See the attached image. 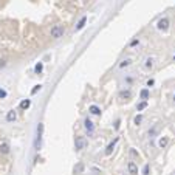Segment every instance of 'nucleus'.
<instances>
[{"label": "nucleus", "instance_id": "obj_1", "mask_svg": "<svg viewBox=\"0 0 175 175\" xmlns=\"http://www.w3.org/2000/svg\"><path fill=\"white\" fill-rule=\"evenodd\" d=\"M64 34H65V28L62 25H54L51 28V31H50V36L54 40H57V39H61V37H64Z\"/></svg>", "mask_w": 175, "mask_h": 175}, {"label": "nucleus", "instance_id": "obj_2", "mask_svg": "<svg viewBox=\"0 0 175 175\" xmlns=\"http://www.w3.org/2000/svg\"><path fill=\"white\" fill-rule=\"evenodd\" d=\"M42 136H43V124L39 123L37 125V133H36V141H34V149L39 150L42 146Z\"/></svg>", "mask_w": 175, "mask_h": 175}, {"label": "nucleus", "instance_id": "obj_3", "mask_svg": "<svg viewBox=\"0 0 175 175\" xmlns=\"http://www.w3.org/2000/svg\"><path fill=\"white\" fill-rule=\"evenodd\" d=\"M87 147V140L84 136H76L74 138V149L76 150H84Z\"/></svg>", "mask_w": 175, "mask_h": 175}, {"label": "nucleus", "instance_id": "obj_4", "mask_svg": "<svg viewBox=\"0 0 175 175\" xmlns=\"http://www.w3.org/2000/svg\"><path fill=\"white\" fill-rule=\"evenodd\" d=\"M169 23L170 22H169L167 17H163V19H160L158 22H156V28H158L160 31H164L166 33V31L169 30Z\"/></svg>", "mask_w": 175, "mask_h": 175}, {"label": "nucleus", "instance_id": "obj_5", "mask_svg": "<svg viewBox=\"0 0 175 175\" xmlns=\"http://www.w3.org/2000/svg\"><path fill=\"white\" fill-rule=\"evenodd\" d=\"M127 169H129V174L130 175H138V166L135 161H129L127 163Z\"/></svg>", "mask_w": 175, "mask_h": 175}, {"label": "nucleus", "instance_id": "obj_6", "mask_svg": "<svg viewBox=\"0 0 175 175\" xmlns=\"http://www.w3.org/2000/svg\"><path fill=\"white\" fill-rule=\"evenodd\" d=\"M118 141H119V138L116 136L112 143H109V146L105 147V155H112V152H113V149H115V146H116V143H118Z\"/></svg>", "mask_w": 175, "mask_h": 175}, {"label": "nucleus", "instance_id": "obj_7", "mask_svg": "<svg viewBox=\"0 0 175 175\" xmlns=\"http://www.w3.org/2000/svg\"><path fill=\"white\" fill-rule=\"evenodd\" d=\"M154 65H155V59H154V57H147L146 64H144L146 70H152V68H154Z\"/></svg>", "mask_w": 175, "mask_h": 175}, {"label": "nucleus", "instance_id": "obj_8", "mask_svg": "<svg viewBox=\"0 0 175 175\" xmlns=\"http://www.w3.org/2000/svg\"><path fill=\"white\" fill-rule=\"evenodd\" d=\"M16 118H17V113H16L14 110H10V112L6 113V121H8V123H12V121H16Z\"/></svg>", "mask_w": 175, "mask_h": 175}, {"label": "nucleus", "instance_id": "obj_9", "mask_svg": "<svg viewBox=\"0 0 175 175\" xmlns=\"http://www.w3.org/2000/svg\"><path fill=\"white\" fill-rule=\"evenodd\" d=\"M0 154H3V155L10 154V144L8 143H2L0 144Z\"/></svg>", "mask_w": 175, "mask_h": 175}, {"label": "nucleus", "instance_id": "obj_10", "mask_svg": "<svg viewBox=\"0 0 175 175\" xmlns=\"http://www.w3.org/2000/svg\"><path fill=\"white\" fill-rule=\"evenodd\" d=\"M88 112H90L92 115H96V116H98V115H101V109H99L98 105H95V104L88 107Z\"/></svg>", "mask_w": 175, "mask_h": 175}, {"label": "nucleus", "instance_id": "obj_11", "mask_svg": "<svg viewBox=\"0 0 175 175\" xmlns=\"http://www.w3.org/2000/svg\"><path fill=\"white\" fill-rule=\"evenodd\" d=\"M167 144H169V138L167 136H161L160 140H158V146L161 147V149H164Z\"/></svg>", "mask_w": 175, "mask_h": 175}, {"label": "nucleus", "instance_id": "obj_12", "mask_svg": "<svg viewBox=\"0 0 175 175\" xmlns=\"http://www.w3.org/2000/svg\"><path fill=\"white\" fill-rule=\"evenodd\" d=\"M84 125H85V129H87V130H88V132H90V133L93 132V130H95V125H93V123H92V121L88 119V118L84 121Z\"/></svg>", "mask_w": 175, "mask_h": 175}, {"label": "nucleus", "instance_id": "obj_13", "mask_svg": "<svg viewBox=\"0 0 175 175\" xmlns=\"http://www.w3.org/2000/svg\"><path fill=\"white\" fill-rule=\"evenodd\" d=\"M130 96H132V93H130L129 90H124V92H121V93H119V99H123V101L130 99Z\"/></svg>", "mask_w": 175, "mask_h": 175}, {"label": "nucleus", "instance_id": "obj_14", "mask_svg": "<svg viewBox=\"0 0 175 175\" xmlns=\"http://www.w3.org/2000/svg\"><path fill=\"white\" fill-rule=\"evenodd\" d=\"M30 105H31V99H23V101L20 102V105H19V107H20L22 110H28V109H30Z\"/></svg>", "mask_w": 175, "mask_h": 175}, {"label": "nucleus", "instance_id": "obj_15", "mask_svg": "<svg viewBox=\"0 0 175 175\" xmlns=\"http://www.w3.org/2000/svg\"><path fill=\"white\" fill-rule=\"evenodd\" d=\"M140 96H141V99H143V101H146V99H149L150 92L147 90V88H143V90H141V93H140Z\"/></svg>", "mask_w": 175, "mask_h": 175}, {"label": "nucleus", "instance_id": "obj_16", "mask_svg": "<svg viewBox=\"0 0 175 175\" xmlns=\"http://www.w3.org/2000/svg\"><path fill=\"white\" fill-rule=\"evenodd\" d=\"M42 71H43V64H42V62H37V64L34 65V73L36 74H40Z\"/></svg>", "mask_w": 175, "mask_h": 175}, {"label": "nucleus", "instance_id": "obj_17", "mask_svg": "<svg viewBox=\"0 0 175 175\" xmlns=\"http://www.w3.org/2000/svg\"><path fill=\"white\" fill-rule=\"evenodd\" d=\"M85 22H87V17H82V19H81L79 22H78V25H76V31H79V30H82L84 26H85Z\"/></svg>", "mask_w": 175, "mask_h": 175}, {"label": "nucleus", "instance_id": "obj_18", "mask_svg": "<svg viewBox=\"0 0 175 175\" xmlns=\"http://www.w3.org/2000/svg\"><path fill=\"white\" fill-rule=\"evenodd\" d=\"M74 172L76 174H82L84 172V164L82 163H78V164H76L74 166Z\"/></svg>", "mask_w": 175, "mask_h": 175}, {"label": "nucleus", "instance_id": "obj_19", "mask_svg": "<svg viewBox=\"0 0 175 175\" xmlns=\"http://www.w3.org/2000/svg\"><path fill=\"white\" fill-rule=\"evenodd\" d=\"M146 107H147V102H146V101H143V102H140V104L136 105V110H138V112H141V110H144Z\"/></svg>", "mask_w": 175, "mask_h": 175}, {"label": "nucleus", "instance_id": "obj_20", "mask_svg": "<svg viewBox=\"0 0 175 175\" xmlns=\"http://www.w3.org/2000/svg\"><path fill=\"white\" fill-rule=\"evenodd\" d=\"M141 121H143V115H136L135 119H133V124H135V125H140Z\"/></svg>", "mask_w": 175, "mask_h": 175}, {"label": "nucleus", "instance_id": "obj_21", "mask_svg": "<svg viewBox=\"0 0 175 175\" xmlns=\"http://www.w3.org/2000/svg\"><path fill=\"white\" fill-rule=\"evenodd\" d=\"M130 62H132L130 59H125V61H123V62L119 64V68H125V67H129V65H130Z\"/></svg>", "mask_w": 175, "mask_h": 175}, {"label": "nucleus", "instance_id": "obj_22", "mask_svg": "<svg viewBox=\"0 0 175 175\" xmlns=\"http://www.w3.org/2000/svg\"><path fill=\"white\" fill-rule=\"evenodd\" d=\"M40 90H42V85H34V88H33V90H31V95H36V93H37V92H40Z\"/></svg>", "mask_w": 175, "mask_h": 175}, {"label": "nucleus", "instance_id": "obj_23", "mask_svg": "<svg viewBox=\"0 0 175 175\" xmlns=\"http://www.w3.org/2000/svg\"><path fill=\"white\" fill-rule=\"evenodd\" d=\"M6 65H8V61H6V59H3V57H0V70L5 68Z\"/></svg>", "mask_w": 175, "mask_h": 175}, {"label": "nucleus", "instance_id": "obj_24", "mask_svg": "<svg viewBox=\"0 0 175 175\" xmlns=\"http://www.w3.org/2000/svg\"><path fill=\"white\" fill-rule=\"evenodd\" d=\"M149 172H150V164H146L144 169H143V175H149Z\"/></svg>", "mask_w": 175, "mask_h": 175}, {"label": "nucleus", "instance_id": "obj_25", "mask_svg": "<svg viewBox=\"0 0 175 175\" xmlns=\"http://www.w3.org/2000/svg\"><path fill=\"white\" fill-rule=\"evenodd\" d=\"M8 96L6 90H3V88H0V99H5V98Z\"/></svg>", "mask_w": 175, "mask_h": 175}, {"label": "nucleus", "instance_id": "obj_26", "mask_svg": "<svg viewBox=\"0 0 175 175\" xmlns=\"http://www.w3.org/2000/svg\"><path fill=\"white\" fill-rule=\"evenodd\" d=\"M140 43V40L138 39H135V40H132V43H130V47H135V45H138Z\"/></svg>", "mask_w": 175, "mask_h": 175}, {"label": "nucleus", "instance_id": "obj_27", "mask_svg": "<svg viewBox=\"0 0 175 175\" xmlns=\"http://www.w3.org/2000/svg\"><path fill=\"white\" fill-rule=\"evenodd\" d=\"M154 84H155V81H154V79H149V81H147V87H152Z\"/></svg>", "mask_w": 175, "mask_h": 175}, {"label": "nucleus", "instance_id": "obj_28", "mask_svg": "<svg viewBox=\"0 0 175 175\" xmlns=\"http://www.w3.org/2000/svg\"><path fill=\"white\" fill-rule=\"evenodd\" d=\"M174 101H175V95H174Z\"/></svg>", "mask_w": 175, "mask_h": 175}, {"label": "nucleus", "instance_id": "obj_29", "mask_svg": "<svg viewBox=\"0 0 175 175\" xmlns=\"http://www.w3.org/2000/svg\"><path fill=\"white\" fill-rule=\"evenodd\" d=\"M174 61H175V56H174Z\"/></svg>", "mask_w": 175, "mask_h": 175}]
</instances>
